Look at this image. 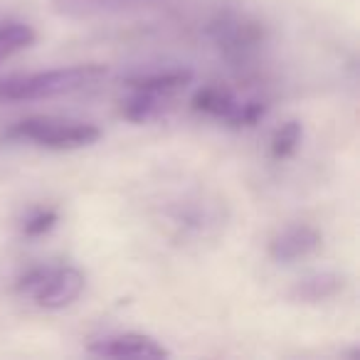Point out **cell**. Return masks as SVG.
I'll list each match as a JSON object with an SVG mask.
<instances>
[{
  "label": "cell",
  "instance_id": "6da1fadb",
  "mask_svg": "<svg viewBox=\"0 0 360 360\" xmlns=\"http://www.w3.org/2000/svg\"><path fill=\"white\" fill-rule=\"evenodd\" d=\"M106 77L104 65H75L60 67V70L35 72L25 77H8L3 101H35V99H55L84 86L96 84Z\"/></svg>",
  "mask_w": 360,
  "mask_h": 360
},
{
  "label": "cell",
  "instance_id": "7a4b0ae2",
  "mask_svg": "<svg viewBox=\"0 0 360 360\" xmlns=\"http://www.w3.org/2000/svg\"><path fill=\"white\" fill-rule=\"evenodd\" d=\"M11 139L32 141L42 148L52 150H77L96 143L101 139V131L94 124L70 119H55V116H30L22 119L8 131Z\"/></svg>",
  "mask_w": 360,
  "mask_h": 360
},
{
  "label": "cell",
  "instance_id": "3957f363",
  "mask_svg": "<svg viewBox=\"0 0 360 360\" xmlns=\"http://www.w3.org/2000/svg\"><path fill=\"white\" fill-rule=\"evenodd\" d=\"M212 37L227 57H245L264 40V27L245 15H222L212 25Z\"/></svg>",
  "mask_w": 360,
  "mask_h": 360
},
{
  "label": "cell",
  "instance_id": "277c9868",
  "mask_svg": "<svg viewBox=\"0 0 360 360\" xmlns=\"http://www.w3.org/2000/svg\"><path fill=\"white\" fill-rule=\"evenodd\" d=\"M84 286L86 276L77 266H50L40 291L32 296V301H37L42 309H65L79 299Z\"/></svg>",
  "mask_w": 360,
  "mask_h": 360
},
{
  "label": "cell",
  "instance_id": "5b68a950",
  "mask_svg": "<svg viewBox=\"0 0 360 360\" xmlns=\"http://www.w3.org/2000/svg\"><path fill=\"white\" fill-rule=\"evenodd\" d=\"M321 245H323V235L314 225H289L271 237L269 257L279 264H294L314 257Z\"/></svg>",
  "mask_w": 360,
  "mask_h": 360
},
{
  "label": "cell",
  "instance_id": "8992f818",
  "mask_svg": "<svg viewBox=\"0 0 360 360\" xmlns=\"http://www.w3.org/2000/svg\"><path fill=\"white\" fill-rule=\"evenodd\" d=\"M89 353L104 355V358H168L170 350L163 348L153 335L124 333L94 340L89 345Z\"/></svg>",
  "mask_w": 360,
  "mask_h": 360
},
{
  "label": "cell",
  "instance_id": "52a82bcc",
  "mask_svg": "<svg viewBox=\"0 0 360 360\" xmlns=\"http://www.w3.org/2000/svg\"><path fill=\"white\" fill-rule=\"evenodd\" d=\"M175 109L173 94H158V91L134 89V94L121 101V116L131 124H150L155 119H163L165 114Z\"/></svg>",
  "mask_w": 360,
  "mask_h": 360
},
{
  "label": "cell",
  "instance_id": "ba28073f",
  "mask_svg": "<svg viewBox=\"0 0 360 360\" xmlns=\"http://www.w3.org/2000/svg\"><path fill=\"white\" fill-rule=\"evenodd\" d=\"M345 289V276L335 274V271H321V274H311L306 279L296 281L294 289L289 291V299L296 304H321L333 296H338Z\"/></svg>",
  "mask_w": 360,
  "mask_h": 360
},
{
  "label": "cell",
  "instance_id": "9c48e42d",
  "mask_svg": "<svg viewBox=\"0 0 360 360\" xmlns=\"http://www.w3.org/2000/svg\"><path fill=\"white\" fill-rule=\"evenodd\" d=\"M193 82V70L186 67H170V70L158 72H146V75L129 77L126 84L131 89H143V91H158V94H178Z\"/></svg>",
  "mask_w": 360,
  "mask_h": 360
},
{
  "label": "cell",
  "instance_id": "30bf717a",
  "mask_svg": "<svg viewBox=\"0 0 360 360\" xmlns=\"http://www.w3.org/2000/svg\"><path fill=\"white\" fill-rule=\"evenodd\" d=\"M235 104H237V96L225 84H207L202 89H198L195 96H193V111L205 116H215V119L222 121L232 114Z\"/></svg>",
  "mask_w": 360,
  "mask_h": 360
},
{
  "label": "cell",
  "instance_id": "8fae6325",
  "mask_svg": "<svg viewBox=\"0 0 360 360\" xmlns=\"http://www.w3.org/2000/svg\"><path fill=\"white\" fill-rule=\"evenodd\" d=\"M55 8L65 15H99V13H119L126 8L141 6L143 0H52Z\"/></svg>",
  "mask_w": 360,
  "mask_h": 360
},
{
  "label": "cell",
  "instance_id": "7c38bea8",
  "mask_svg": "<svg viewBox=\"0 0 360 360\" xmlns=\"http://www.w3.org/2000/svg\"><path fill=\"white\" fill-rule=\"evenodd\" d=\"M35 30L25 22H8L0 27V65L35 45Z\"/></svg>",
  "mask_w": 360,
  "mask_h": 360
},
{
  "label": "cell",
  "instance_id": "4fadbf2b",
  "mask_svg": "<svg viewBox=\"0 0 360 360\" xmlns=\"http://www.w3.org/2000/svg\"><path fill=\"white\" fill-rule=\"evenodd\" d=\"M301 139H304V126H301L299 121H286V124H281L279 129L274 131V136H271V143H269L271 158L274 160L291 158V155L299 150Z\"/></svg>",
  "mask_w": 360,
  "mask_h": 360
},
{
  "label": "cell",
  "instance_id": "5bb4252c",
  "mask_svg": "<svg viewBox=\"0 0 360 360\" xmlns=\"http://www.w3.org/2000/svg\"><path fill=\"white\" fill-rule=\"evenodd\" d=\"M266 111H269V104H266V101H259V99L237 101L232 114L227 116L225 121H227V126H232V129H252V126H257L262 119H264Z\"/></svg>",
  "mask_w": 360,
  "mask_h": 360
},
{
  "label": "cell",
  "instance_id": "9a60e30c",
  "mask_svg": "<svg viewBox=\"0 0 360 360\" xmlns=\"http://www.w3.org/2000/svg\"><path fill=\"white\" fill-rule=\"evenodd\" d=\"M57 222H60V212H57L55 207H40V210H35L32 215L25 217V222H22V235L42 237L55 230Z\"/></svg>",
  "mask_w": 360,
  "mask_h": 360
},
{
  "label": "cell",
  "instance_id": "2e32d148",
  "mask_svg": "<svg viewBox=\"0 0 360 360\" xmlns=\"http://www.w3.org/2000/svg\"><path fill=\"white\" fill-rule=\"evenodd\" d=\"M3 89H6V79H0V101H3Z\"/></svg>",
  "mask_w": 360,
  "mask_h": 360
}]
</instances>
